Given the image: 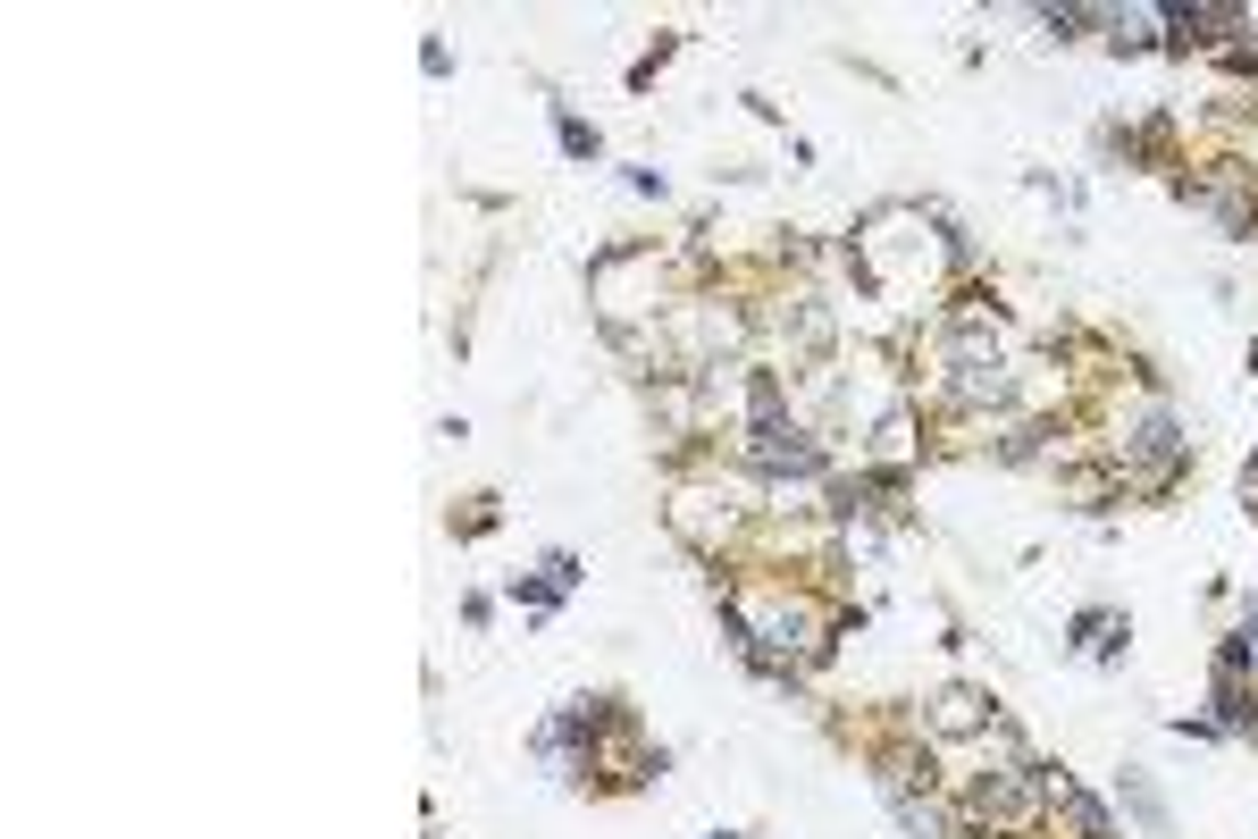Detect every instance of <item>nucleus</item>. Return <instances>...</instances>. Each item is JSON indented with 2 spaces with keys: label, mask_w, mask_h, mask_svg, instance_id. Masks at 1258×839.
I'll list each match as a JSON object with an SVG mask.
<instances>
[{
  "label": "nucleus",
  "mask_w": 1258,
  "mask_h": 839,
  "mask_svg": "<svg viewBox=\"0 0 1258 839\" xmlns=\"http://www.w3.org/2000/svg\"><path fill=\"white\" fill-rule=\"evenodd\" d=\"M730 622H738V655L763 671H789L797 655L823 647L814 630V604L789 597V588H730Z\"/></svg>",
  "instance_id": "obj_1"
},
{
  "label": "nucleus",
  "mask_w": 1258,
  "mask_h": 839,
  "mask_svg": "<svg viewBox=\"0 0 1258 839\" xmlns=\"http://www.w3.org/2000/svg\"><path fill=\"white\" fill-rule=\"evenodd\" d=\"M1175 454H1183L1175 420H1166V411H1141L1133 436H1124V470H1175Z\"/></svg>",
  "instance_id": "obj_2"
},
{
  "label": "nucleus",
  "mask_w": 1258,
  "mask_h": 839,
  "mask_svg": "<svg viewBox=\"0 0 1258 839\" xmlns=\"http://www.w3.org/2000/svg\"><path fill=\"white\" fill-rule=\"evenodd\" d=\"M931 730H940V739H956V730H990V696L949 689L940 705H931Z\"/></svg>",
  "instance_id": "obj_3"
},
{
  "label": "nucleus",
  "mask_w": 1258,
  "mask_h": 839,
  "mask_svg": "<svg viewBox=\"0 0 1258 839\" xmlns=\"http://www.w3.org/2000/svg\"><path fill=\"white\" fill-rule=\"evenodd\" d=\"M1099 25H1108L1117 50H1149V18H1141V9H1117V18H1099Z\"/></svg>",
  "instance_id": "obj_4"
},
{
  "label": "nucleus",
  "mask_w": 1258,
  "mask_h": 839,
  "mask_svg": "<svg viewBox=\"0 0 1258 839\" xmlns=\"http://www.w3.org/2000/svg\"><path fill=\"white\" fill-rule=\"evenodd\" d=\"M1124 797H1133V815L1149 823V831H1158V823H1166V806H1158V790H1149V781H1124Z\"/></svg>",
  "instance_id": "obj_5"
},
{
  "label": "nucleus",
  "mask_w": 1258,
  "mask_h": 839,
  "mask_svg": "<svg viewBox=\"0 0 1258 839\" xmlns=\"http://www.w3.org/2000/svg\"><path fill=\"white\" fill-rule=\"evenodd\" d=\"M563 151H579V160H596V126H579V118H563Z\"/></svg>",
  "instance_id": "obj_6"
}]
</instances>
